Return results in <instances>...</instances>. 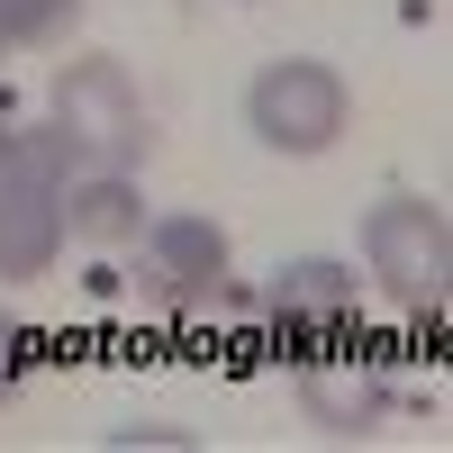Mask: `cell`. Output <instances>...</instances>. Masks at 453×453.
<instances>
[{
	"mask_svg": "<svg viewBox=\"0 0 453 453\" xmlns=\"http://www.w3.org/2000/svg\"><path fill=\"white\" fill-rule=\"evenodd\" d=\"M245 127H254V145L309 164V155H326V145L354 127V82L326 55H273V64H254V82H245Z\"/></svg>",
	"mask_w": 453,
	"mask_h": 453,
	"instance_id": "cell-1",
	"label": "cell"
},
{
	"mask_svg": "<svg viewBox=\"0 0 453 453\" xmlns=\"http://www.w3.org/2000/svg\"><path fill=\"white\" fill-rule=\"evenodd\" d=\"M299 418L335 444H363L390 426V372L381 363H335V354H299Z\"/></svg>",
	"mask_w": 453,
	"mask_h": 453,
	"instance_id": "cell-4",
	"label": "cell"
},
{
	"mask_svg": "<svg viewBox=\"0 0 453 453\" xmlns=\"http://www.w3.org/2000/svg\"><path fill=\"white\" fill-rule=\"evenodd\" d=\"M273 318L299 335V345L354 326V263H335V254H290L281 273H273Z\"/></svg>",
	"mask_w": 453,
	"mask_h": 453,
	"instance_id": "cell-6",
	"label": "cell"
},
{
	"mask_svg": "<svg viewBox=\"0 0 453 453\" xmlns=\"http://www.w3.org/2000/svg\"><path fill=\"white\" fill-rule=\"evenodd\" d=\"M145 226V191L136 173H109V164H82L64 181V236L73 245H136Z\"/></svg>",
	"mask_w": 453,
	"mask_h": 453,
	"instance_id": "cell-7",
	"label": "cell"
},
{
	"mask_svg": "<svg viewBox=\"0 0 453 453\" xmlns=\"http://www.w3.org/2000/svg\"><path fill=\"white\" fill-rule=\"evenodd\" d=\"M73 27H82V0H0V55L64 46Z\"/></svg>",
	"mask_w": 453,
	"mask_h": 453,
	"instance_id": "cell-8",
	"label": "cell"
},
{
	"mask_svg": "<svg viewBox=\"0 0 453 453\" xmlns=\"http://www.w3.org/2000/svg\"><path fill=\"white\" fill-rule=\"evenodd\" d=\"M19 372H27V326H19L10 309H0V408L19 399Z\"/></svg>",
	"mask_w": 453,
	"mask_h": 453,
	"instance_id": "cell-9",
	"label": "cell"
},
{
	"mask_svg": "<svg viewBox=\"0 0 453 453\" xmlns=\"http://www.w3.org/2000/svg\"><path fill=\"white\" fill-rule=\"evenodd\" d=\"M136 245H145V273H155L173 299H209V290L226 281V263H236V245H226V226H218L209 209H164V218H145Z\"/></svg>",
	"mask_w": 453,
	"mask_h": 453,
	"instance_id": "cell-5",
	"label": "cell"
},
{
	"mask_svg": "<svg viewBox=\"0 0 453 453\" xmlns=\"http://www.w3.org/2000/svg\"><path fill=\"white\" fill-rule=\"evenodd\" d=\"M109 444H191V435H173V426H109Z\"/></svg>",
	"mask_w": 453,
	"mask_h": 453,
	"instance_id": "cell-10",
	"label": "cell"
},
{
	"mask_svg": "<svg viewBox=\"0 0 453 453\" xmlns=\"http://www.w3.org/2000/svg\"><path fill=\"white\" fill-rule=\"evenodd\" d=\"M46 119L82 145V164H109V173H136L145 145H155V119H145V91L119 55H73L46 91Z\"/></svg>",
	"mask_w": 453,
	"mask_h": 453,
	"instance_id": "cell-2",
	"label": "cell"
},
{
	"mask_svg": "<svg viewBox=\"0 0 453 453\" xmlns=\"http://www.w3.org/2000/svg\"><path fill=\"white\" fill-rule=\"evenodd\" d=\"M19 155H27V145H19V127L0 119V191H10V173H19Z\"/></svg>",
	"mask_w": 453,
	"mask_h": 453,
	"instance_id": "cell-11",
	"label": "cell"
},
{
	"mask_svg": "<svg viewBox=\"0 0 453 453\" xmlns=\"http://www.w3.org/2000/svg\"><path fill=\"white\" fill-rule=\"evenodd\" d=\"M363 273L381 281L399 309H435L453 281V218L426 191H381L363 209Z\"/></svg>",
	"mask_w": 453,
	"mask_h": 453,
	"instance_id": "cell-3",
	"label": "cell"
}]
</instances>
